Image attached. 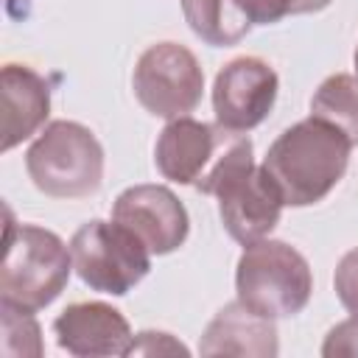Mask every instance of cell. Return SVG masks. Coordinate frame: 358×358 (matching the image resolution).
I'll list each match as a JSON object with an SVG mask.
<instances>
[{"mask_svg":"<svg viewBox=\"0 0 358 358\" xmlns=\"http://www.w3.org/2000/svg\"><path fill=\"white\" fill-rule=\"evenodd\" d=\"M70 271V249L56 232L36 224L8 221L0 266V302L36 313L64 291Z\"/></svg>","mask_w":358,"mask_h":358,"instance_id":"cell-3","label":"cell"},{"mask_svg":"<svg viewBox=\"0 0 358 358\" xmlns=\"http://www.w3.org/2000/svg\"><path fill=\"white\" fill-rule=\"evenodd\" d=\"M182 14L190 31L213 48L235 45L252 28L232 0H182Z\"/></svg>","mask_w":358,"mask_h":358,"instance_id":"cell-14","label":"cell"},{"mask_svg":"<svg viewBox=\"0 0 358 358\" xmlns=\"http://www.w3.org/2000/svg\"><path fill=\"white\" fill-rule=\"evenodd\" d=\"M201 355H241V358H274L280 338L274 319L249 310L243 302L224 305L199 338Z\"/></svg>","mask_w":358,"mask_h":358,"instance_id":"cell-12","label":"cell"},{"mask_svg":"<svg viewBox=\"0 0 358 358\" xmlns=\"http://www.w3.org/2000/svg\"><path fill=\"white\" fill-rule=\"evenodd\" d=\"M215 199L224 229L241 246L268 238V232L280 224L285 207L266 171L255 162L241 165L229 176H224V182L215 190Z\"/></svg>","mask_w":358,"mask_h":358,"instance_id":"cell-9","label":"cell"},{"mask_svg":"<svg viewBox=\"0 0 358 358\" xmlns=\"http://www.w3.org/2000/svg\"><path fill=\"white\" fill-rule=\"evenodd\" d=\"M235 294L238 302L266 319H288L310 302L313 274L302 252L285 241L260 238L243 246L238 257Z\"/></svg>","mask_w":358,"mask_h":358,"instance_id":"cell-4","label":"cell"},{"mask_svg":"<svg viewBox=\"0 0 358 358\" xmlns=\"http://www.w3.org/2000/svg\"><path fill=\"white\" fill-rule=\"evenodd\" d=\"M131 90L140 106L157 117L173 120L193 112L204 92V70L193 50L179 42L145 48L134 64Z\"/></svg>","mask_w":358,"mask_h":358,"instance_id":"cell-7","label":"cell"},{"mask_svg":"<svg viewBox=\"0 0 358 358\" xmlns=\"http://www.w3.org/2000/svg\"><path fill=\"white\" fill-rule=\"evenodd\" d=\"M112 221L134 232L151 255L176 252L190 232V218L179 196L165 185H131L112 204Z\"/></svg>","mask_w":358,"mask_h":358,"instance_id":"cell-10","label":"cell"},{"mask_svg":"<svg viewBox=\"0 0 358 358\" xmlns=\"http://www.w3.org/2000/svg\"><path fill=\"white\" fill-rule=\"evenodd\" d=\"M280 78L274 67L257 56H238L227 62L213 84L215 123L232 131H252L274 109Z\"/></svg>","mask_w":358,"mask_h":358,"instance_id":"cell-8","label":"cell"},{"mask_svg":"<svg viewBox=\"0 0 358 358\" xmlns=\"http://www.w3.org/2000/svg\"><path fill=\"white\" fill-rule=\"evenodd\" d=\"M190 350L176 341L171 333H159V330H143L134 336L129 355H187Z\"/></svg>","mask_w":358,"mask_h":358,"instance_id":"cell-19","label":"cell"},{"mask_svg":"<svg viewBox=\"0 0 358 358\" xmlns=\"http://www.w3.org/2000/svg\"><path fill=\"white\" fill-rule=\"evenodd\" d=\"M249 162L255 159L246 134L187 115L168 120L154 145V165L165 179L190 185L207 196H215L224 176Z\"/></svg>","mask_w":358,"mask_h":358,"instance_id":"cell-2","label":"cell"},{"mask_svg":"<svg viewBox=\"0 0 358 358\" xmlns=\"http://www.w3.org/2000/svg\"><path fill=\"white\" fill-rule=\"evenodd\" d=\"M333 0H291L288 3V14H313V11H322L327 8Z\"/></svg>","mask_w":358,"mask_h":358,"instance_id":"cell-21","label":"cell"},{"mask_svg":"<svg viewBox=\"0 0 358 358\" xmlns=\"http://www.w3.org/2000/svg\"><path fill=\"white\" fill-rule=\"evenodd\" d=\"M3 151H11L22 140L39 131L50 115V87L48 81L25 67H3Z\"/></svg>","mask_w":358,"mask_h":358,"instance_id":"cell-13","label":"cell"},{"mask_svg":"<svg viewBox=\"0 0 358 358\" xmlns=\"http://www.w3.org/2000/svg\"><path fill=\"white\" fill-rule=\"evenodd\" d=\"M352 62H355V78H358V45H355V56H352Z\"/></svg>","mask_w":358,"mask_h":358,"instance_id":"cell-22","label":"cell"},{"mask_svg":"<svg viewBox=\"0 0 358 358\" xmlns=\"http://www.w3.org/2000/svg\"><path fill=\"white\" fill-rule=\"evenodd\" d=\"M0 310H3L0 352L6 358H17V355L39 358L45 352V347H42V330H39V322L34 319V313L14 308V305H6V302H0Z\"/></svg>","mask_w":358,"mask_h":358,"instance_id":"cell-16","label":"cell"},{"mask_svg":"<svg viewBox=\"0 0 358 358\" xmlns=\"http://www.w3.org/2000/svg\"><path fill=\"white\" fill-rule=\"evenodd\" d=\"M333 288H336V296L338 302L358 316V249H350L338 266H336V274H333Z\"/></svg>","mask_w":358,"mask_h":358,"instance_id":"cell-17","label":"cell"},{"mask_svg":"<svg viewBox=\"0 0 358 358\" xmlns=\"http://www.w3.org/2000/svg\"><path fill=\"white\" fill-rule=\"evenodd\" d=\"M56 344L78 358L129 355L134 341L126 316L106 302H73L53 319Z\"/></svg>","mask_w":358,"mask_h":358,"instance_id":"cell-11","label":"cell"},{"mask_svg":"<svg viewBox=\"0 0 358 358\" xmlns=\"http://www.w3.org/2000/svg\"><path fill=\"white\" fill-rule=\"evenodd\" d=\"M241 14L252 25H271L282 17H288V3L291 0H232Z\"/></svg>","mask_w":358,"mask_h":358,"instance_id":"cell-20","label":"cell"},{"mask_svg":"<svg viewBox=\"0 0 358 358\" xmlns=\"http://www.w3.org/2000/svg\"><path fill=\"white\" fill-rule=\"evenodd\" d=\"M352 143L322 117H305L288 126L266 151L263 171L285 207H310L322 201L350 165Z\"/></svg>","mask_w":358,"mask_h":358,"instance_id":"cell-1","label":"cell"},{"mask_svg":"<svg viewBox=\"0 0 358 358\" xmlns=\"http://www.w3.org/2000/svg\"><path fill=\"white\" fill-rule=\"evenodd\" d=\"M310 115L327 120L358 145V78L350 73L327 76L310 98Z\"/></svg>","mask_w":358,"mask_h":358,"instance_id":"cell-15","label":"cell"},{"mask_svg":"<svg viewBox=\"0 0 358 358\" xmlns=\"http://www.w3.org/2000/svg\"><path fill=\"white\" fill-rule=\"evenodd\" d=\"M322 355L324 358H358V316L355 313L327 330Z\"/></svg>","mask_w":358,"mask_h":358,"instance_id":"cell-18","label":"cell"},{"mask_svg":"<svg viewBox=\"0 0 358 358\" xmlns=\"http://www.w3.org/2000/svg\"><path fill=\"white\" fill-rule=\"evenodd\" d=\"M73 268L84 285L101 294H129L151 268L145 243L117 221L92 218L70 238Z\"/></svg>","mask_w":358,"mask_h":358,"instance_id":"cell-6","label":"cell"},{"mask_svg":"<svg viewBox=\"0 0 358 358\" xmlns=\"http://www.w3.org/2000/svg\"><path fill=\"white\" fill-rule=\"evenodd\" d=\"M25 171L50 199H84L103 182V148L87 126L53 120L25 151Z\"/></svg>","mask_w":358,"mask_h":358,"instance_id":"cell-5","label":"cell"}]
</instances>
